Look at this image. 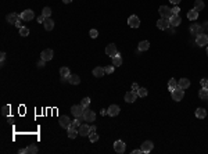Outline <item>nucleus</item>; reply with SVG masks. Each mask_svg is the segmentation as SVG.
<instances>
[{
  "label": "nucleus",
  "instance_id": "f257e3e1",
  "mask_svg": "<svg viewBox=\"0 0 208 154\" xmlns=\"http://www.w3.org/2000/svg\"><path fill=\"white\" fill-rule=\"evenodd\" d=\"M83 121L85 122H95V119H96V113L95 111H92L90 108H85V111H83Z\"/></svg>",
  "mask_w": 208,
  "mask_h": 154
},
{
  "label": "nucleus",
  "instance_id": "f03ea898",
  "mask_svg": "<svg viewBox=\"0 0 208 154\" xmlns=\"http://www.w3.org/2000/svg\"><path fill=\"white\" fill-rule=\"evenodd\" d=\"M171 94H172V100L180 101L182 99H183V96H184V89L179 88V86H176L175 89L171 92Z\"/></svg>",
  "mask_w": 208,
  "mask_h": 154
},
{
  "label": "nucleus",
  "instance_id": "7ed1b4c3",
  "mask_svg": "<svg viewBox=\"0 0 208 154\" xmlns=\"http://www.w3.org/2000/svg\"><path fill=\"white\" fill-rule=\"evenodd\" d=\"M169 26H171V22H169V18H160L157 21V28L158 29H162V31H167Z\"/></svg>",
  "mask_w": 208,
  "mask_h": 154
},
{
  "label": "nucleus",
  "instance_id": "20e7f679",
  "mask_svg": "<svg viewBox=\"0 0 208 154\" xmlns=\"http://www.w3.org/2000/svg\"><path fill=\"white\" fill-rule=\"evenodd\" d=\"M83 111H85V107H83L82 104H76V106H72L71 107V113L76 117V118L83 115Z\"/></svg>",
  "mask_w": 208,
  "mask_h": 154
},
{
  "label": "nucleus",
  "instance_id": "39448f33",
  "mask_svg": "<svg viewBox=\"0 0 208 154\" xmlns=\"http://www.w3.org/2000/svg\"><path fill=\"white\" fill-rule=\"evenodd\" d=\"M196 43H197V46H207L208 45V35L205 33H200V35H197V39H196Z\"/></svg>",
  "mask_w": 208,
  "mask_h": 154
},
{
  "label": "nucleus",
  "instance_id": "423d86ee",
  "mask_svg": "<svg viewBox=\"0 0 208 154\" xmlns=\"http://www.w3.org/2000/svg\"><path fill=\"white\" fill-rule=\"evenodd\" d=\"M158 13H160L161 18H169V17L172 16V10L168 7V6H161L158 8Z\"/></svg>",
  "mask_w": 208,
  "mask_h": 154
},
{
  "label": "nucleus",
  "instance_id": "0eeeda50",
  "mask_svg": "<svg viewBox=\"0 0 208 154\" xmlns=\"http://www.w3.org/2000/svg\"><path fill=\"white\" fill-rule=\"evenodd\" d=\"M53 56H54V52L51 50V49H45L42 54H40V57H42V60H45V61H50V60H53Z\"/></svg>",
  "mask_w": 208,
  "mask_h": 154
},
{
  "label": "nucleus",
  "instance_id": "6e6552de",
  "mask_svg": "<svg viewBox=\"0 0 208 154\" xmlns=\"http://www.w3.org/2000/svg\"><path fill=\"white\" fill-rule=\"evenodd\" d=\"M125 149H126V146H125V143H124L122 140H117V142L114 143V150H115V153H118V154L125 153Z\"/></svg>",
  "mask_w": 208,
  "mask_h": 154
},
{
  "label": "nucleus",
  "instance_id": "1a4fd4ad",
  "mask_svg": "<svg viewBox=\"0 0 208 154\" xmlns=\"http://www.w3.org/2000/svg\"><path fill=\"white\" fill-rule=\"evenodd\" d=\"M128 25L130 28H139L140 26V20L137 16H130L128 18Z\"/></svg>",
  "mask_w": 208,
  "mask_h": 154
},
{
  "label": "nucleus",
  "instance_id": "9d476101",
  "mask_svg": "<svg viewBox=\"0 0 208 154\" xmlns=\"http://www.w3.org/2000/svg\"><path fill=\"white\" fill-rule=\"evenodd\" d=\"M20 16H21V20H22V21H32L35 14H33L32 10H24Z\"/></svg>",
  "mask_w": 208,
  "mask_h": 154
},
{
  "label": "nucleus",
  "instance_id": "9b49d317",
  "mask_svg": "<svg viewBox=\"0 0 208 154\" xmlns=\"http://www.w3.org/2000/svg\"><path fill=\"white\" fill-rule=\"evenodd\" d=\"M153 147H154V145H153L151 140H146V142H143L142 143V153H150V151H153Z\"/></svg>",
  "mask_w": 208,
  "mask_h": 154
},
{
  "label": "nucleus",
  "instance_id": "f8f14e48",
  "mask_svg": "<svg viewBox=\"0 0 208 154\" xmlns=\"http://www.w3.org/2000/svg\"><path fill=\"white\" fill-rule=\"evenodd\" d=\"M105 54L107 56H110V57H114V56H117L118 54V50H117V46L114 45V43H110L108 46L105 47Z\"/></svg>",
  "mask_w": 208,
  "mask_h": 154
},
{
  "label": "nucleus",
  "instance_id": "ddd939ff",
  "mask_svg": "<svg viewBox=\"0 0 208 154\" xmlns=\"http://www.w3.org/2000/svg\"><path fill=\"white\" fill-rule=\"evenodd\" d=\"M58 122H60V126L61 128H64V129H68L70 126H71V119L68 118L67 115H64V117H60V119H58Z\"/></svg>",
  "mask_w": 208,
  "mask_h": 154
},
{
  "label": "nucleus",
  "instance_id": "4468645a",
  "mask_svg": "<svg viewBox=\"0 0 208 154\" xmlns=\"http://www.w3.org/2000/svg\"><path fill=\"white\" fill-rule=\"evenodd\" d=\"M137 97H139V96H137V93L133 92V90L125 93V101H126V103H135Z\"/></svg>",
  "mask_w": 208,
  "mask_h": 154
},
{
  "label": "nucleus",
  "instance_id": "2eb2a0df",
  "mask_svg": "<svg viewBox=\"0 0 208 154\" xmlns=\"http://www.w3.org/2000/svg\"><path fill=\"white\" fill-rule=\"evenodd\" d=\"M78 132H79L80 136H89L90 133V126L88 123H80V126L78 128Z\"/></svg>",
  "mask_w": 208,
  "mask_h": 154
},
{
  "label": "nucleus",
  "instance_id": "dca6fc26",
  "mask_svg": "<svg viewBox=\"0 0 208 154\" xmlns=\"http://www.w3.org/2000/svg\"><path fill=\"white\" fill-rule=\"evenodd\" d=\"M121 108L120 106H117V104H111L110 107H108V115L110 117H117L118 114H120Z\"/></svg>",
  "mask_w": 208,
  "mask_h": 154
},
{
  "label": "nucleus",
  "instance_id": "f3484780",
  "mask_svg": "<svg viewBox=\"0 0 208 154\" xmlns=\"http://www.w3.org/2000/svg\"><path fill=\"white\" fill-rule=\"evenodd\" d=\"M169 22H171V26H179L180 22H182V18L179 16H176V14H172L169 17Z\"/></svg>",
  "mask_w": 208,
  "mask_h": 154
},
{
  "label": "nucleus",
  "instance_id": "a211bd4d",
  "mask_svg": "<svg viewBox=\"0 0 208 154\" xmlns=\"http://www.w3.org/2000/svg\"><path fill=\"white\" fill-rule=\"evenodd\" d=\"M20 18H21V16H20V14H17V13H10V14L6 17L7 22L8 24H14V25H16V22L20 20Z\"/></svg>",
  "mask_w": 208,
  "mask_h": 154
},
{
  "label": "nucleus",
  "instance_id": "6ab92c4d",
  "mask_svg": "<svg viewBox=\"0 0 208 154\" xmlns=\"http://www.w3.org/2000/svg\"><path fill=\"white\" fill-rule=\"evenodd\" d=\"M178 86L182 88V89H187V88L190 86V81H189L187 78H180V79L178 81Z\"/></svg>",
  "mask_w": 208,
  "mask_h": 154
},
{
  "label": "nucleus",
  "instance_id": "aec40b11",
  "mask_svg": "<svg viewBox=\"0 0 208 154\" xmlns=\"http://www.w3.org/2000/svg\"><path fill=\"white\" fill-rule=\"evenodd\" d=\"M104 74H105V69L103 67H96V68L93 69V75L96 78H103Z\"/></svg>",
  "mask_w": 208,
  "mask_h": 154
},
{
  "label": "nucleus",
  "instance_id": "412c9836",
  "mask_svg": "<svg viewBox=\"0 0 208 154\" xmlns=\"http://www.w3.org/2000/svg\"><path fill=\"white\" fill-rule=\"evenodd\" d=\"M67 132H68V138H70V139H75L78 135H79L78 129H76V128H74V126H70V128L67 129Z\"/></svg>",
  "mask_w": 208,
  "mask_h": 154
},
{
  "label": "nucleus",
  "instance_id": "4be33fe9",
  "mask_svg": "<svg viewBox=\"0 0 208 154\" xmlns=\"http://www.w3.org/2000/svg\"><path fill=\"white\" fill-rule=\"evenodd\" d=\"M43 26H45L46 31H51V29L54 28V22H53V20H51V18H46L45 22H43Z\"/></svg>",
  "mask_w": 208,
  "mask_h": 154
},
{
  "label": "nucleus",
  "instance_id": "5701e85b",
  "mask_svg": "<svg viewBox=\"0 0 208 154\" xmlns=\"http://www.w3.org/2000/svg\"><path fill=\"white\" fill-rule=\"evenodd\" d=\"M68 82L71 83V85H79L80 83V78L78 75H75V74H72L68 77Z\"/></svg>",
  "mask_w": 208,
  "mask_h": 154
},
{
  "label": "nucleus",
  "instance_id": "b1692460",
  "mask_svg": "<svg viewBox=\"0 0 208 154\" xmlns=\"http://www.w3.org/2000/svg\"><path fill=\"white\" fill-rule=\"evenodd\" d=\"M187 18L190 20V21H196L197 18H199V11L197 10H190V11H187Z\"/></svg>",
  "mask_w": 208,
  "mask_h": 154
},
{
  "label": "nucleus",
  "instance_id": "393cba45",
  "mask_svg": "<svg viewBox=\"0 0 208 154\" xmlns=\"http://www.w3.org/2000/svg\"><path fill=\"white\" fill-rule=\"evenodd\" d=\"M194 115L197 117V118H200V119H204L205 117H207V111L204 110V108H197L196 110V113H194Z\"/></svg>",
  "mask_w": 208,
  "mask_h": 154
},
{
  "label": "nucleus",
  "instance_id": "a878e982",
  "mask_svg": "<svg viewBox=\"0 0 208 154\" xmlns=\"http://www.w3.org/2000/svg\"><path fill=\"white\" fill-rule=\"evenodd\" d=\"M149 47H150V43H149V40H142L140 43H139V52H146V50H149Z\"/></svg>",
  "mask_w": 208,
  "mask_h": 154
},
{
  "label": "nucleus",
  "instance_id": "bb28decb",
  "mask_svg": "<svg viewBox=\"0 0 208 154\" xmlns=\"http://www.w3.org/2000/svg\"><path fill=\"white\" fill-rule=\"evenodd\" d=\"M112 65L114 67H121L122 65V57H121L120 54H117V56L112 57Z\"/></svg>",
  "mask_w": 208,
  "mask_h": 154
},
{
  "label": "nucleus",
  "instance_id": "cd10ccee",
  "mask_svg": "<svg viewBox=\"0 0 208 154\" xmlns=\"http://www.w3.org/2000/svg\"><path fill=\"white\" fill-rule=\"evenodd\" d=\"M199 97H200L201 100H208V89H205V88L200 89V92H199Z\"/></svg>",
  "mask_w": 208,
  "mask_h": 154
},
{
  "label": "nucleus",
  "instance_id": "c85d7f7f",
  "mask_svg": "<svg viewBox=\"0 0 208 154\" xmlns=\"http://www.w3.org/2000/svg\"><path fill=\"white\" fill-rule=\"evenodd\" d=\"M60 75H61V78H68L71 74H70V68L68 67H61L60 68Z\"/></svg>",
  "mask_w": 208,
  "mask_h": 154
},
{
  "label": "nucleus",
  "instance_id": "c756f323",
  "mask_svg": "<svg viewBox=\"0 0 208 154\" xmlns=\"http://www.w3.org/2000/svg\"><path fill=\"white\" fill-rule=\"evenodd\" d=\"M204 7H205V4H204V1H203V0H196V1H194V10L201 11Z\"/></svg>",
  "mask_w": 208,
  "mask_h": 154
},
{
  "label": "nucleus",
  "instance_id": "7c9ffc66",
  "mask_svg": "<svg viewBox=\"0 0 208 154\" xmlns=\"http://www.w3.org/2000/svg\"><path fill=\"white\" fill-rule=\"evenodd\" d=\"M38 151L39 150H38L36 145H29V146L26 147V154H36Z\"/></svg>",
  "mask_w": 208,
  "mask_h": 154
},
{
  "label": "nucleus",
  "instance_id": "2f4dec72",
  "mask_svg": "<svg viewBox=\"0 0 208 154\" xmlns=\"http://www.w3.org/2000/svg\"><path fill=\"white\" fill-rule=\"evenodd\" d=\"M190 32H192V33H196V35H197V33H199V35L203 33L200 25H192V26H190Z\"/></svg>",
  "mask_w": 208,
  "mask_h": 154
},
{
  "label": "nucleus",
  "instance_id": "473e14b6",
  "mask_svg": "<svg viewBox=\"0 0 208 154\" xmlns=\"http://www.w3.org/2000/svg\"><path fill=\"white\" fill-rule=\"evenodd\" d=\"M83 121V117H79V118H76L75 117V119L72 121V123H71V126H74V128H79L80 126V122Z\"/></svg>",
  "mask_w": 208,
  "mask_h": 154
},
{
  "label": "nucleus",
  "instance_id": "72a5a7b5",
  "mask_svg": "<svg viewBox=\"0 0 208 154\" xmlns=\"http://www.w3.org/2000/svg\"><path fill=\"white\" fill-rule=\"evenodd\" d=\"M176 86H178V81H175V78H172V79H169V82H168V89L172 92L174 89H175Z\"/></svg>",
  "mask_w": 208,
  "mask_h": 154
},
{
  "label": "nucleus",
  "instance_id": "f704fd0d",
  "mask_svg": "<svg viewBox=\"0 0 208 154\" xmlns=\"http://www.w3.org/2000/svg\"><path fill=\"white\" fill-rule=\"evenodd\" d=\"M29 35V29L26 28V26H22V28H20V36H22V38H26Z\"/></svg>",
  "mask_w": 208,
  "mask_h": 154
},
{
  "label": "nucleus",
  "instance_id": "c9c22d12",
  "mask_svg": "<svg viewBox=\"0 0 208 154\" xmlns=\"http://www.w3.org/2000/svg\"><path fill=\"white\" fill-rule=\"evenodd\" d=\"M137 96H139V97H146V96H147V89H146V88H139Z\"/></svg>",
  "mask_w": 208,
  "mask_h": 154
},
{
  "label": "nucleus",
  "instance_id": "e433bc0d",
  "mask_svg": "<svg viewBox=\"0 0 208 154\" xmlns=\"http://www.w3.org/2000/svg\"><path fill=\"white\" fill-rule=\"evenodd\" d=\"M42 14L46 17V18H50V16H51V8H50V7H45L43 10H42Z\"/></svg>",
  "mask_w": 208,
  "mask_h": 154
},
{
  "label": "nucleus",
  "instance_id": "4c0bfd02",
  "mask_svg": "<svg viewBox=\"0 0 208 154\" xmlns=\"http://www.w3.org/2000/svg\"><path fill=\"white\" fill-rule=\"evenodd\" d=\"M89 140H90V142H93V143H95V142H97V140H99V135H97L96 132L89 133Z\"/></svg>",
  "mask_w": 208,
  "mask_h": 154
},
{
  "label": "nucleus",
  "instance_id": "58836bf2",
  "mask_svg": "<svg viewBox=\"0 0 208 154\" xmlns=\"http://www.w3.org/2000/svg\"><path fill=\"white\" fill-rule=\"evenodd\" d=\"M8 114H10V106H3L1 107V115L7 117Z\"/></svg>",
  "mask_w": 208,
  "mask_h": 154
},
{
  "label": "nucleus",
  "instance_id": "ea45409f",
  "mask_svg": "<svg viewBox=\"0 0 208 154\" xmlns=\"http://www.w3.org/2000/svg\"><path fill=\"white\" fill-rule=\"evenodd\" d=\"M80 104H82V106H83L85 108H88L89 106H90V99H89V97H85V99H82V100H80Z\"/></svg>",
  "mask_w": 208,
  "mask_h": 154
},
{
  "label": "nucleus",
  "instance_id": "a19ab883",
  "mask_svg": "<svg viewBox=\"0 0 208 154\" xmlns=\"http://www.w3.org/2000/svg\"><path fill=\"white\" fill-rule=\"evenodd\" d=\"M200 85H201V88H205V89H208V79H207V78L201 79V81H200Z\"/></svg>",
  "mask_w": 208,
  "mask_h": 154
},
{
  "label": "nucleus",
  "instance_id": "79ce46f5",
  "mask_svg": "<svg viewBox=\"0 0 208 154\" xmlns=\"http://www.w3.org/2000/svg\"><path fill=\"white\" fill-rule=\"evenodd\" d=\"M89 35H90V38H97V35H99V32H97V29H90V32H89Z\"/></svg>",
  "mask_w": 208,
  "mask_h": 154
},
{
  "label": "nucleus",
  "instance_id": "37998d69",
  "mask_svg": "<svg viewBox=\"0 0 208 154\" xmlns=\"http://www.w3.org/2000/svg\"><path fill=\"white\" fill-rule=\"evenodd\" d=\"M105 74H112L114 72V65H110V67H105Z\"/></svg>",
  "mask_w": 208,
  "mask_h": 154
},
{
  "label": "nucleus",
  "instance_id": "c03bdc74",
  "mask_svg": "<svg viewBox=\"0 0 208 154\" xmlns=\"http://www.w3.org/2000/svg\"><path fill=\"white\" fill-rule=\"evenodd\" d=\"M172 10V14H176V16H179V11H180V8L178 7V6H175L174 8H171Z\"/></svg>",
  "mask_w": 208,
  "mask_h": 154
},
{
  "label": "nucleus",
  "instance_id": "a18cd8bd",
  "mask_svg": "<svg viewBox=\"0 0 208 154\" xmlns=\"http://www.w3.org/2000/svg\"><path fill=\"white\" fill-rule=\"evenodd\" d=\"M45 20H46V17L43 16V14L38 17V22H39V24H43V22H45Z\"/></svg>",
  "mask_w": 208,
  "mask_h": 154
},
{
  "label": "nucleus",
  "instance_id": "49530a36",
  "mask_svg": "<svg viewBox=\"0 0 208 154\" xmlns=\"http://www.w3.org/2000/svg\"><path fill=\"white\" fill-rule=\"evenodd\" d=\"M0 58H1V65H3V62H4V60H6V53H4V52L0 53Z\"/></svg>",
  "mask_w": 208,
  "mask_h": 154
},
{
  "label": "nucleus",
  "instance_id": "de8ad7c7",
  "mask_svg": "<svg viewBox=\"0 0 208 154\" xmlns=\"http://www.w3.org/2000/svg\"><path fill=\"white\" fill-rule=\"evenodd\" d=\"M16 26H17V28H22V20H21V18H20V20L16 22Z\"/></svg>",
  "mask_w": 208,
  "mask_h": 154
},
{
  "label": "nucleus",
  "instance_id": "09e8293b",
  "mask_svg": "<svg viewBox=\"0 0 208 154\" xmlns=\"http://www.w3.org/2000/svg\"><path fill=\"white\" fill-rule=\"evenodd\" d=\"M45 60H40L39 62H38V68H43V67H45Z\"/></svg>",
  "mask_w": 208,
  "mask_h": 154
},
{
  "label": "nucleus",
  "instance_id": "8fccbe9b",
  "mask_svg": "<svg viewBox=\"0 0 208 154\" xmlns=\"http://www.w3.org/2000/svg\"><path fill=\"white\" fill-rule=\"evenodd\" d=\"M132 90L137 93V90H139V85H137V83H133V85H132Z\"/></svg>",
  "mask_w": 208,
  "mask_h": 154
},
{
  "label": "nucleus",
  "instance_id": "3c124183",
  "mask_svg": "<svg viewBox=\"0 0 208 154\" xmlns=\"http://www.w3.org/2000/svg\"><path fill=\"white\" fill-rule=\"evenodd\" d=\"M169 1H171L172 4H175V6H178V4H179V3H180L182 0H169Z\"/></svg>",
  "mask_w": 208,
  "mask_h": 154
},
{
  "label": "nucleus",
  "instance_id": "603ef678",
  "mask_svg": "<svg viewBox=\"0 0 208 154\" xmlns=\"http://www.w3.org/2000/svg\"><path fill=\"white\" fill-rule=\"evenodd\" d=\"M140 153H142V149H136V150L132 151V154H140Z\"/></svg>",
  "mask_w": 208,
  "mask_h": 154
},
{
  "label": "nucleus",
  "instance_id": "864d4df0",
  "mask_svg": "<svg viewBox=\"0 0 208 154\" xmlns=\"http://www.w3.org/2000/svg\"><path fill=\"white\" fill-rule=\"evenodd\" d=\"M18 153H20V154H26V149H20V150H18Z\"/></svg>",
  "mask_w": 208,
  "mask_h": 154
},
{
  "label": "nucleus",
  "instance_id": "5fc2aeb1",
  "mask_svg": "<svg viewBox=\"0 0 208 154\" xmlns=\"http://www.w3.org/2000/svg\"><path fill=\"white\" fill-rule=\"evenodd\" d=\"M96 131H97V128L95 125H92V126H90V133H92V132H96Z\"/></svg>",
  "mask_w": 208,
  "mask_h": 154
},
{
  "label": "nucleus",
  "instance_id": "6e6d98bb",
  "mask_svg": "<svg viewBox=\"0 0 208 154\" xmlns=\"http://www.w3.org/2000/svg\"><path fill=\"white\" fill-rule=\"evenodd\" d=\"M71 1H72V0H63V3H65V4H70Z\"/></svg>",
  "mask_w": 208,
  "mask_h": 154
},
{
  "label": "nucleus",
  "instance_id": "4d7b16f0",
  "mask_svg": "<svg viewBox=\"0 0 208 154\" xmlns=\"http://www.w3.org/2000/svg\"><path fill=\"white\" fill-rule=\"evenodd\" d=\"M105 114H107V110H104L103 108V110H101V115H105Z\"/></svg>",
  "mask_w": 208,
  "mask_h": 154
},
{
  "label": "nucleus",
  "instance_id": "13d9d810",
  "mask_svg": "<svg viewBox=\"0 0 208 154\" xmlns=\"http://www.w3.org/2000/svg\"><path fill=\"white\" fill-rule=\"evenodd\" d=\"M207 56H208V47H207Z\"/></svg>",
  "mask_w": 208,
  "mask_h": 154
}]
</instances>
